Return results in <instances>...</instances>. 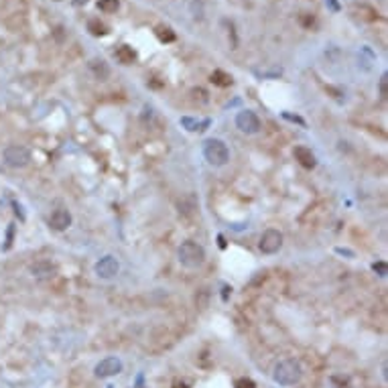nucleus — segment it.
<instances>
[{"instance_id":"obj_13","label":"nucleus","mask_w":388,"mask_h":388,"mask_svg":"<svg viewBox=\"0 0 388 388\" xmlns=\"http://www.w3.org/2000/svg\"><path fill=\"white\" fill-rule=\"evenodd\" d=\"M210 81L218 88H228V86H232V75L221 72V69H216V72L210 75Z\"/></svg>"},{"instance_id":"obj_18","label":"nucleus","mask_w":388,"mask_h":388,"mask_svg":"<svg viewBox=\"0 0 388 388\" xmlns=\"http://www.w3.org/2000/svg\"><path fill=\"white\" fill-rule=\"evenodd\" d=\"M98 8L104 12H116L118 10V0H100Z\"/></svg>"},{"instance_id":"obj_1","label":"nucleus","mask_w":388,"mask_h":388,"mask_svg":"<svg viewBox=\"0 0 388 388\" xmlns=\"http://www.w3.org/2000/svg\"><path fill=\"white\" fill-rule=\"evenodd\" d=\"M272 378H274V382H279V384H283V386L299 384L301 378H303V368H301V364L297 362V360L285 358V360H281V362L274 366Z\"/></svg>"},{"instance_id":"obj_10","label":"nucleus","mask_w":388,"mask_h":388,"mask_svg":"<svg viewBox=\"0 0 388 388\" xmlns=\"http://www.w3.org/2000/svg\"><path fill=\"white\" fill-rule=\"evenodd\" d=\"M293 155H295V161H299L301 167H305V169H315L317 159H315V155H313L311 148H307V146H295Z\"/></svg>"},{"instance_id":"obj_23","label":"nucleus","mask_w":388,"mask_h":388,"mask_svg":"<svg viewBox=\"0 0 388 388\" xmlns=\"http://www.w3.org/2000/svg\"><path fill=\"white\" fill-rule=\"evenodd\" d=\"M173 388H189V386H187L185 382H175V384H173Z\"/></svg>"},{"instance_id":"obj_22","label":"nucleus","mask_w":388,"mask_h":388,"mask_svg":"<svg viewBox=\"0 0 388 388\" xmlns=\"http://www.w3.org/2000/svg\"><path fill=\"white\" fill-rule=\"evenodd\" d=\"M336 252H338V254H348V256H354V252H350V250H343V248H338Z\"/></svg>"},{"instance_id":"obj_6","label":"nucleus","mask_w":388,"mask_h":388,"mask_svg":"<svg viewBox=\"0 0 388 388\" xmlns=\"http://www.w3.org/2000/svg\"><path fill=\"white\" fill-rule=\"evenodd\" d=\"M258 248H260L262 254H276L283 248V234L279 230H274V228L265 230V232H262V236H260Z\"/></svg>"},{"instance_id":"obj_3","label":"nucleus","mask_w":388,"mask_h":388,"mask_svg":"<svg viewBox=\"0 0 388 388\" xmlns=\"http://www.w3.org/2000/svg\"><path fill=\"white\" fill-rule=\"evenodd\" d=\"M203 157L212 167H224L230 161V148L224 141H219V138H210V141H205V145H203Z\"/></svg>"},{"instance_id":"obj_5","label":"nucleus","mask_w":388,"mask_h":388,"mask_svg":"<svg viewBox=\"0 0 388 388\" xmlns=\"http://www.w3.org/2000/svg\"><path fill=\"white\" fill-rule=\"evenodd\" d=\"M94 272H96V276H98V279L110 281V279H114V276L120 272V262H118L116 256L106 254V256H102L98 262H96Z\"/></svg>"},{"instance_id":"obj_4","label":"nucleus","mask_w":388,"mask_h":388,"mask_svg":"<svg viewBox=\"0 0 388 388\" xmlns=\"http://www.w3.org/2000/svg\"><path fill=\"white\" fill-rule=\"evenodd\" d=\"M2 159L10 169H24L31 163V150L23 145H8L2 150Z\"/></svg>"},{"instance_id":"obj_21","label":"nucleus","mask_w":388,"mask_h":388,"mask_svg":"<svg viewBox=\"0 0 388 388\" xmlns=\"http://www.w3.org/2000/svg\"><path fill=\"white\" fill-rule=\"evenodd\" d=\"M376 268L380 270V276H386V267L382 265V262H378V265H374V270H376Z\"/></svg>"},{"instance_id":"obj_19","label":"nucleus","mask_w":388,"mask_h":388,"mask_svg":"<svg viewBox=\"0 0 388 388\" xmlns=\"http://www.w3.org/2000/svg\"><path fill=\"white\" fill-rule=\"evenodd\" d=\"M234 386H236V388H256V382L250 380V378H238Z\"/></svg>"},{"instance_id":"obj_11","label":"nucleus","mask_w":388,"mask_h":388,"mask_svg":"<svg viewBox=\"0 0 388 388\" xmlns=\"http://www.w3.org/2000/svg\"><path fill=\"white\" fill-rule=\"evenodd\" d=\"M53 272H55V267L47 260H39L35 265H31V274L35 279H49V276H53Z\"/></svg>"},{"instance_id":"obj_12","label":"nucleus","mask_w":388,"mask_h":388,"mask_svg":"<svg viewBox=\"0 0 388 388\" xmlns=\"http://www.w3.org/2000/svg\"><path fill=\"white\" fill-rule=\"evenodd\" d=\"M181 124H183L189 132H199V130H205L207 126H210V120H195V118L183 116L181 118Z\"/></svg>"},{"instance_id":"obj_7","label":"nucleus","mask_w":388,"mask_h":388,"mask_svg":"<svg viewBox=\"0 0 388 388\" xmlns=\"http://www.w3.org/2000/svg\"><path fill=\"white\" fill-rule=\"evenodd\" d=\"M236 126L244 134H256L262 128V122L252 110H242V112H238V116H236Z\"/></svg>"},{"instance_id":"obj_17","label":"nucleus","mask_w":388,"mask_h":388,"mask_svg":"<svg viewBox=\"0 0 388 388\" xmlns=\"http://www.w3.org/2000/svg\"><path fill=\"white\" fill-rule=\"evenodd\" d=\"M157 37H159V41H163V43H173L175 41V33L165 24H161L157 29Z\"/></svg>"},{"instance_id":"obj_14","label":"nucleus","mask_w":388,"mask_h":388,"mask_svg":"<svg viewBox=\"0 0 388 388\" xmlns=\"http://www.w3.org/2000/svg\"><path fill=\"white\" fill-rule=\"evenodd\" d=\"M116 57H118V61H120V63L130 65V63L136 59V53L132 51V47L122 45V47H118V51H116Z\"/></svg>"},{"instance_id":"obj_8","label":"nucleus","mask_w":388,"mask_h":388,"mask_svg":"<svg viewBox=\"0 0 388 388\" xmlns=\"http://www.w3.org/2000/svg\"><path fill=\"white\" fill-rule=\"evenodd\" d=\"M120 372H122V362H120V358H116V356L100 360V362L96 364V368H94V374L98 378H110V376H116V374H120Z\"/></svg>"},{"instance_id":"obj_9","label":"nucleus","mask_w":388,"mask_h":388,"mask_svg":"<svg viewBox=\"0 0 388 388\" xmlns=\"http://www.w3.org/2000/svg\"><path fill=\"white\" fill-rule=\"evenodd\" d=\"M49 226L55 232H65L69 226H72V212H69L67 207H57L49 218Z\"/></svg>"},{"instance_id":"obj_2","label":"nucleus","mask_w":388,"mask_h":388,"mask_svg":"<svg viewBox=\"0 0 388 388\" xmlns=\"http://www.w3.org/2000/svg\"><path fill=\"white\" fill-rule=\"evenodd\" d=\"M177 258L185 268H199L205 262V248L193 240H185L179 246Z\"/></svg>"},{"instance_id":"obj_20","label":"nucleus","mask_w":388,"mask_h":388,"mask_svg":"<svg viewBox=\"0 0 388 388\" xmlns=\"http://www.w3.org/2000/svg\"><path fill=\"white\" fill-rule=\"evenodd\" d=\"M386 73L382 75V79H380V94H382V98H386V96H388V92H386Z\"/></svg>"},{"instance_id":"obj_15","label":"nucleus","mask_w":388,"mask_h":388,"mask_svg":"<svg viewBox=\"0 0 388 388\" xmlns=\"http://www.w3.org/2000/svg\"><path fill=\"white\" fill-rule=\"evenodd\" d=\"M90 69H92L94 75L98 77V79H106V77L110 75V69H108L106 61H102V59H94V61L90 63Z\"/></svg>"},{"instance_id":"obj_16","label":"nucleus","mask_w":388,"mask_h":388,"mask_svg":"<svg viewBox=\"0 0 388 388\" xmlns=\"http://www.w3.org/2000/svg\"><path fill=\"white\" fill-rule=\"evenodd\" d=\"M88 29H90V33H92L94 37H104V35L108 33V29H106V24H104V23H100L98 19H94V21H90V24H88Z\"/></svg>"}]
</instances>
